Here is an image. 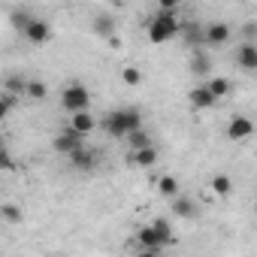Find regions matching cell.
Returning a JSON list of instances; mask_svg holds the SVG:
<instances>
[{
    "label": "cell",
    "instance_id": "6da1fadb",
    "mask_svg": "<svg viewBox=\"0 0 257 257\" xmlns=\"http://www.w3.org/2000/svg\"><path fill=\"white\" fill-rule=\"evenodd\" d=\"M143 127V115L140 109H112L106 118H103V131L115 140H127L134 131Z\"/></svg>",
    "mask_w": 257,
    "mask_h": 257
},
{
    "label": "cell",
    "instance_id": "7a4b0ae2",
    "mask_svg": "<svg viewBox=\"0 0 257 257\" xmlns=\"http://www.w3.org/2000/svg\"><path fill=\"white\" fill-rule=\"evenodd\" d=\"M146 34H149V43L161 46L167 40H173L179 34V19H176V10H158L152 16V22L146 25Z\"/></svg>",
    "mask_w": 257,
    "mask_h": 257
},
{
    "label": "cell",
    "instance_id": "3957f363",
    "mask_svg": "<svg viewBox=\"0 0 257 257\" xmlns=\"http://www.w3.org/2000/svg\"><path fill=\"white\" fill-rule=\"evenodd\" d=\"M61 106H64V112H82V109H88L91 106V94H88V88L82 85V82H70V85H64V91H61Z\"/></svg>",
    "mask_w": 257,
    "mask_h": 257
},
{
    "label": "cell",
    "instance_id": "277c9868",
    "mask_svg": "<svg viewBox=\"0 0 257 257\" xmlns=\"http://www.w3.org/2000/svg\"><path fill=\"white\" fill-rule=\"evenodd\" d=\"M254 137V121L248 115H233L230 124H227V140L230 143H245Z\"/></svg>",
    "mask_w": 257,
    "mask_h": 257
},
{
    "label": "cell",
    "instance_id": "5b68a950",
    "mask_svg": "<svg viewBox=\"0 0 257 257\" xmlns=\"http://www.w3.org/2000/svg\"><path fill=\"white\" fill-rule=\"evenodd\" d=\"M52 146H55L58 155H73L76 149L85 146V134H79V131H73V127H67V131H61V134L55 137Z\"/></svg>",
    "mask_w": 257,
    "mask_h": 257
},
{
    "label": "cell",
    "instance_id": "8992f818",
    "mask_svg": "<svg viewBox=\"0 0 257 257\" xmlns=\"http://www.w3.org/2000/svg\"><path fill=\"white\" fill-rule=\"evenodd\" d=\"M22 37L31 43V46H46L52 40V25L43 22V19H31V25L22 31Z\"/></svg>",
    "mask_w": 257,
    "mask_h": 257
},
{
    "label": "cell",
    "instance_id": "52a82bcc",
    "mask_svg": "<svg viewBox=\"0 0 257 257\" xmlns=\"http://www.w3.org/2000/svg\"><path fill=\"white\" fill-rule=\"evenodd\" d=\"M137 242H140V248H143L146 254H158V251H164V248H167V242L161 239V233L155 230V224H146V227H140V233H137Z\"/></svg>",
    "mask_w": 257,
    "mask_h": 257
},
{
    "label": "cell",
    "instance_id": "ba28073f",
    "mask_svg": "<svg viewBox=\"0 0 257 257\" xmlns=\"http://www.w3.org/2000/svg\"><path fill=\"white\" fill-rule=\"evenodd\" d=\"M188 100H191V106H194L197 112H206V109H212V106L218 103V97L212 94V88H209V85H197V88H191Z\"/></svg>",
    "mask_w": 257,
    "mask_h": 257
},
{
    "label": "cell",
    "instance_id": "9c48e42d",
    "mask_svg": "<svg viewBox=\"0 0 257 257\" xmlns=\"http://www.w3.org/2000/svg\"><path fill=\"white\" fill-rule=\"evenodd\" d=\"M227 43H230V25H224V22L206 25V46L218 49V46H227Z\"/></svg>",
    "mask_w": 257,
    "mask_h": 257
},
{
    "label": "cell",
    "instance_id": "30bf717a",
    "mask_svg": "<svg viewBox=\"0 0 257 257\" xmlns=\"http://www.w3.org/2000/svg\"><path fill=\"white\" fill-rule=\"evenodd\" d=\"M236 64L245 73H257V43H242L236 52Z\"/></svg>",
    "mask_w": 257,
    "mask_h": 257
},
{
    "label": "cell",
    "instance_id": "8fae6325",
    "mask_svg": "<svg viewBox=\"0 0 257 257\" xmlns=\"http://www.w3.org/2000/svg\"><path fill=\"white\" fill-rule=\"evenodd\" d=\"M70 158V164L76 167V170H94L97 167V155L88 149V146H82V149H76L73 155H67Z\"/></svg>",
    "mask_w": 257,
    "mask_h": 257
},
{
    "label": "cell",
    "instance_id": "7c38bea8",
    "mask_svg": "<svg viewBox=\"0 0 257 257\" xmlns=\"http://www.w3.org/2000/svg\"><path fill=\"white\" fill-rule=\"evenodd\" d=\"M131 164H134V167H143V170L155 167V164H158V149H155V146L134 149V155H131Z\"/></svg>",
    "mask_w": 257,
    "mask_h": 257
},
{
    "label": "cell",
    "instance_id": "4fadbf2b",
    "mask_svg": "<svg viewBox=\"0 0 257 257\" xmlns=\"http://www.w3.org/2000/svg\"><path fill=\"white\" fill-rule=\"evenodd\" d=\"M70 127H73V131H79V134H91L94 131V127H97V118L88 112V109H82V112H73V121H70Z\"/></svg>",
    "mask_w": 257,
    "mask_h": 257
},
{
    "label": "cell",
    "instance_id": "5bb4252c",
    "mask_svg": "<svg viewBox=\"0 0 257 257\" xmlns=\"http://www.w3.org/2000/svg\"><path fill=\"white\" fill-rule=\"evenodd\" d=\"M185 43L191 46V49H200V46H206V25H188L185 28Z\"/></svg>",
    "mask_w": 257,
    "mask_h": 257
},
{
    "label": "cell",
    "instance_id": "9a60e30c",
    "mask_svg": "<svg viewBox=\"0 0 257 257\" xmlns=\"http://www.w3.org/2000/svg\"><path fill=\"white\" fill-rule=\"evenodd\" d=\"M91 28H94V34L103 37V40H112V37H115V19H112V16H97Z\"/></svg>",
    "mask_w": 257,
    "mask_h": 257
},
{
    "label": "cell",
    "instance_id": "2e32d148",
    "mask_svg": "<svg viewBox=\"0 0 257 257\" xmlns=\"http://www.w3.org/2000/svg\"><path fill=\"white\" fill-rule=\"evenodd\" d=\"M209 67H212L209 55H203L200 49H194V55H191V73H194V76H206Z\"/></svg>",
    "mask_w": 257,
    "mask_h": 257
},
{
    "label": "cell",
    "instance_id": "e0dca14e",
    "mask_svg": "<svg viewBox=\"0 0 257 257\" xmlns=\"http://www.w3.org/2000/svg\"><path fill=\"white\" fill-rule=\"evenodd\" d=\"M158 194L167 197V200L179 197V179H176V176H164V179L158 182Z\"/></svg>",
    "mask_w": 257,
    "mask_h": 257
},
{
    "label": "cell",
    "instance_id": "ac0fdd59",
    "mask_svg": "<svg viewBox=\"0 0 257 257\" xmlns=\"http://www.w3.org/2000/svg\"><path fill=\"white\" fill-rule=\"evenodd\" d=\"M209 188H212L218 197H227V194L233 191V179H230V176H224V173H218V176H212Z\"/></svg>",
    "mask_w": 257,
    "mask_h": 257
},
{
    "label": "cell",
    "instance_id": "d6986e66",
    "mask_svg": "<svg viewBox=\"0 0 257 257\" xmlns=\"http://www.w3.org/2000/svg\"><path fill=\"white\" fill-rule=\"evenodd\" d=\"M170 203H173V206H170V209H173V215H179V218H194V212H197V209H194V203H191V200H185V197H173Z\"/></svg>",
    "mask_w": 257,
    "mask_h": 257
},
{
    "label": "cell",
    "instance_id": "ffe728a7",
    "mask_svg": "<svg viewBox=\"0 0 257 257\" xmlns=\"http://www.w3.org/2000/svg\"><path fill=\"white\" fill-rule=\"evenodd\" d=\"M206 85L212 88V94H215L218 100H221V97H227V94H230V88H233V85H230V79H224V76H215V79H209Z\"/></svg>",
    "mask_w": 257,
    "mask_h": 257
},
{
    "label": "cell",
    "instance_id": "44dd1931",
    "mask_svg": "<svg viewBox=\"0 0 257 257\" xmlns=\"http://www.w3.org/2000/svg\"><path fill=\"white\" fill-rule=\"evenodd\" d=\"M0 215H4V221H10V224H19L22 218H25V212L16 206V203H4V209H0Z\"/></svg>",
    "mask_w": 257,
    "mask_h": 257
},
{
    "label": "cell",
    "instance_id": "7402d4cb",
    "mask_svg": "<svg viewBox=\"0 0 257 257\" xmlns=\"http://www.w3.org/2000/svg\"><path fill=\"white\" fill-rule=\"evenodd\" d=\"M121 82L131 85V88H137V85L143 82V73H140L137 67H121Z\"/></svg>",
    "mask_w": 257,
    "mask_h": 257
},
{
    "label": "cell",
    "instance_id": "603a6c76",
    "mask_svg": "<svg viewBox=\"0 0 257 257\" xmlns=\"http://www.w3.org/2000/svg\"><path fill=\"white\" fill-rule=\"evenodd\" d=\"M25 94H28L31 100H43V97L49 94V88H46L40 79H28V91H25Z\"/></svg>",
    "mask_w": 257,
    "mask_h": 257
},
{
    "label": "cell",
    "instance_id": "cb8c5ba5",
    "mask_svg": "<svg viewBox=\"0 0 257 257\" xmlns=\"http://www.w3.org/2000/svg\"><path fill=\"white\" fill-rule=\"evenodd\" d=\"M127 143H131V149H146V146H152V137L140 127V131H134L131 137H127Z\"/></svg>",
    "mask_w": 257,
    "mask_h": 257
},
{
    "label": "cell",
    "instance_id": "d4e9b609",
    "mask_svg": "<svg viewBox=\"0 0 257 257\" xmlns=\"http://www.w3.org/2000/svg\"><path fill=\"white\" fill-rule=\"evenodd\" d=\"M4 91H13V94H25V91H28V79H22V76H10V79L4 82Z\"/></svg>",
    "mask_w": 257,
    "mask_h": 257
},
{
    "label": "cell",
    "instance_id": "484cf974",
    "mask_svg": "<svg viewBox=\"0 0 257 257\" xmlns=\"http://www.w3.org/2000/svg\"><path fill=\"white\" fill-rule=\"evenodd\" d=\"M152 224H155V230L161 233V239L170 245V242H173V227H170V221H167V218H155Z\"/></svg>",
    "mask_w": 257,
    "mask_h": 257
},
{
    "label": "cell",
    "instance_id": "4316f807",
    "mask_svg": "<svg viewBox=\"0 0 257 257\" xmlns=\"http://www.w3.org/2000/svg\"><path fill=\"white\" fill-rule=\"evenodd\" d=\"M31 19H34L31 13H25V10H16V13H13V25H16V31L22 34V31L31 25Z\"/></svg>",
    "mask_w": 257,
    "mask_h": 257
},
{
    "label": "cell",
    "instance_id": "83f0119b",
    "mask_svg": "<svg viewBox=\"0 0 257 257\" xmlns=\"http://www.w3.org/2000/svg\"><path fill=\"white\" fill-rule=\"evenodd\" d=\"M13 106H16V94L13 91H4V94H0V115H10Z\"/></svg>",
    "mask_w": 257,
    "mask_h": 257
},
{
    "label": "cell",
    "instance_id": "f1b7e54d",
    "mask_svg": "<svg viewBox=\"0 0 257 257\" xmlns=\"http://www.w3.org/2000/svg\"><path fill=\"white\" fill-rule=\"evenodd\" d=\"M182 0H158V10H179Z\"/></svg>",
    "mask_w": 257,
    "mask_h": 257
},
{
    "label": "cell",
    "instance_id": "f546056e",
    "mask_svg": "<svg viewBox=\"0 0 257 257\" xmlns=\"http://www.w3.org/2000/svg\"><path fill=\"white\" fill-rule=\"evenodd\" d=\"M0 161H4V170H13V158H10V152H4V158H0Z\"/></svg>",
    "mask_w": 257,
    "mask_h": 257
},
{
    "label": "cell",
    "instance_id": "4dcf8cb0",
    "mask_svg": "<svg viewBox=\"0 0 257 257\" xmlns=\"http://www.w3.org/2000/svg\"><path fill=\"white\" fill-rule=\"evenodd\" d=\"M245 37H257V25H245Z\"/></svg>",
    "mask_w": 257,
    "mask_h": 257
},
{
    "label": "cell",
    "instance_id": "1f68e13d",
    "mask_svg": "<svg viewBox=\"0 0 257 257\" xmlns=\"http://www.w3.org/2000/svg\"><path fill=\"white\" fill-rule=\"evenodd\" d=\"M118 4H124V0H118Z\"/></svg>",
    "mask_w": 257,
    "mask_h": 257
}]
</instances>
